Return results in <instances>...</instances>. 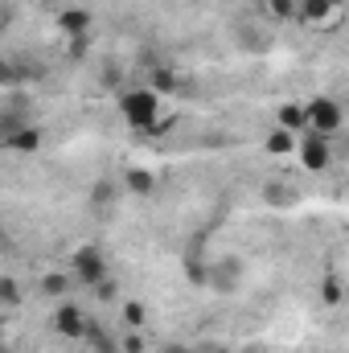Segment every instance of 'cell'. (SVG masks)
Masks as SVG:
<instances>
[{"mask_svg": "<svg viewBox=\"0 0 349 353\" xmlns=\"http://www.w3.org/2000/svg\"><path fill=\"white\" fill-rule=\"evenodd\" d=\"M263 148L271 152V157H283V152H292V148H300V140H296V132H288V128H275L267 140H263Z\"/></svg>", "mask_w": 349, "mask_h": 353, "instance_id": "30bf717a", "label": "cell"}, {"mask_svg": "<svg viewBox=\"0 0 349 353\" xmlns=\"http://www.w3.org/2000/svg\"><path fill=\"white\" fill-rule=\"evenodd\" d=\"M123 185H128L132 193H152V189H157V181H152L148 169H128V173H123Z\"/></svg>", "mask_w": 349, "mask_h": 353, "instance_id": "5bb4252c", "label": "cell"}, {"mask_svg": "<svg viewBox=\"0 0 349 353\" xmlns=\"http://www.w3.org/2000/svg\"><path fill=\"white\" fill-rule=\"evenodd\" d=\"M123 353H144V337H140V329H128V337L119 341Z\"/></svg>", "mask_w": 349, "mask_h": 353, "instance_id": "44dd1931", "label": "cell"}, {"mask_svg": "<svg viewBox=\"0 0 349 353\" xmlns=\"http://www.w3.org/2000/svg\"><path fill=\"white\" fill-rule=\"evenodd\" d=\"M4 148H8V152H37V148H41V128H33V123H25L21 132H12V136H4Z\"/></svg>", "mask_w": 349, "mask_h": 353, "instance_id": "8992f818", "label": "cell"}, {"mask_svg": "<svg viewBox=\"0 0 349 353\" xmlns=\"http://www.w3.org/2000/svg\"><path fill=\"white\" fill-rule=\"evenodd\" d=\"M275 119H279V128L300 132V128H308V107H300V103H283V107L275 111Z\"/></svg>", "mask_w": 349, "mask_h": 353, "instance_id": "ba28073f", "label": "cell"}, {"mask_svg": "<svg viewBox=\"0 0 349 353\" xmlns=\"http://www.w3.org/2000/svg\"><path fill=\"white\" fill-rule=\"evenodd\" d=\"M337 8V0H300V21H325Z\"/></svg>", "mask_w": 349, "mask_h": 353, "instance_id": "4fadbf2b", "label": "cell"}, {"mask_svg": "<svg viewBox=\"0 0 349 353\" xmlns=\"http://www.w3.org/2000/svg\"><path fill=\"white\" fill-rule=\"evenodd\" d=\"M90 201H94L99 210H107V205L115 201V189H111V181H99V185L90 189Z\"/></svg>", "mask_w": 349, "mask_h": 353, "instance_id": "ac0fdd59", "label": "cell"}, {"mask_svg": "<svg viewBox=\"0 0 349 353\" xmlns=\"http://www.w3.org/2000/svg\"><path fill=\"white\" fill-rule=\"evenodd\" d=\"M321 296H325V304H341V283L329 275V279L321 283Z\"/></svg>", "mask_w": 349, "mask_h": 353, "instance_id": "ffe728a7", "label": "cell"}, {"mask_svg": "<svg viewBox=\"0 0 349 353\" xmlns=\"http://www.w3.org/2000/svg\"><path fill=\"white\" fill-rule=\"evenodd\" d=\"M70 58H87V33L83 37H70Z\"/></svg>", "mask_w": 349, "mask_h": 353, "instance_id": "7402d4cb", "label": "cell"}, {"mask_svg": "<svg viewBox=\"0 0 349 353\" xmlns=\"http://www.w3.org/2000/svg\"><path fill=\"white\" fill-rule=\"evenodd\" d=\"M119 111H123L128 128L148 132V128H157V119H161V94L152 87H136L119 99Z\"/></svg>", "mask_w": 349, "mask_h": 353, "instance_id": "6da1fadb", "label": "cell"}, {"mask_svg": "<svg viewBox=\"0 0 349 353\" xmlns=\"http://www.w3.org/2000/svg\"><path fill=\"white\" fill-rule=\"evenodd\" d=\"M74 283H79V279H74V275H66V271H46L41 292H46V296H54V300H66V292H70Z\"/></svg>", "mask_w": 349, "mask_h": 353, "instance_id": "9c48e42d", "label": "cell"}, {"mask_svg": "<svg viewBox=\"0 0 349 353\" xmlns=\"http://www.w3.org/2000/svg\"><path fill=\"white\" fill-rule=\"evenodd\" d=\"M201 353H230V350H222V345H210V350H201Z\"/></svg>", "mask_w": 349, "mask_h": 353, "instance_id": "d4e9b609", "label": "cell"}, {"mask_svg": "<svg viewBox=\"0 0 349 353\" xmlns=\"http://www.w3.org/2000/svg\"><path fill=\"white\" fill-rule=\"evenodd\" d=\"M267 12L279 17V21H288V17H300V4L296 0H267Z\"/></svg>", "mask_w": 349, "mask_h": 353, "instance_id": "e0dca14e", "label": "cell"}, {"mask_svg": "<svg viewBox=\"0 0 349 353\" xmlns=\"http://www.w3.org/2000/svg\"><path fill=\"white\" fill-rule=\"evenodd\" d=\"M0 300H4V308H17V304H21V288H17V279H12V275H4V279H0Z\"/></svg>", "mask_w": 349, "mask_h": 353, "instance_id": "9a60e30c", "label": "cell"}, {"mask_svg": "<svg viewBox=\"0 0 349 353\" xmlns=\"http://www.w3.org/2000/svg\"><path fill=\"white\" fill-rule=\"evenodd\" d=\"M308 123L321 132V136H333L341 128V107L333 99H312L308 103Z\"/></svg>", "mask_w": 349, "mask_h": 353, "instance_id": "5b68a950", "label": "cell"}, {"mask_svg": "<svg viewBox=\"0 0 349 353\" xmlns=\"http://www.w3.org/2000/svg\"><path fill=\"white\" fill-rule=\"evenodd\" d=\"M87 345L94 353H123V345H115V337H111L103 325H90L87 329Z\"/></svg>", "mask_w": 349, "mask_h": 353, "instance_id": "8fae6325", "label": "cell"}, {"mask_svg": "<svg viewBox=\"0 0 349 353\" xmlns=\"http://www.w3.org/2000/svg\"><path fill=\"white\" fill-rule=\"evenodd\" d=\"M54 329L66 337V341H83L87 337V316H83V308L79 304H70V300H62L58 308H54Z\"/></svg>", "mask_w": 349, "mask_h": 353, "instance_id": "3957f363", "label": "cell"}, {"mask_svg": "<svg viewBox=\"0 0 349 353\" xmlns=\"http://www.w3.org/2000/svg\"><path fill=\"white\" fill-rule=\"evenodd\" d=\"M58 25H62L66 37H83V33L90 29V12L79 8V4H74V8H62V12H58Z\"/></svg>", "mask_w": 349, "mask_h": 353, "instance_id": "52a82bcc", "label": "cell"}, {"mask_svg": "<svg viewBox=\"0 0 349 353\" xmlns=\"http://www.w3.org/2000/svg\"><path fill=\"white\" fill-rule=\"evenodd\" d=\"M177 87H181V83H177L173 70H157V74H152V90H157V94H161V90H177Z\"/></svg>", "mask_w": 349, "mask_h": 353, "instance_id": "d6986e66", "label": "cell"}, {"mask_svg": "<svg viewBox=\"0 0 349 353\" xmlns=\"http://www.w3.org/2000/svg\"><path fill=\"white\" fill-rule=\"evenodd\" d=\"M70 275L79 279V283H87V288H99L103 279H107V255L87 243V247H79L74 255H70Z\"/></svg>", "mask_w": 349, "mask_h": 353, "instance_id": "7a4b0ae2", "label": "cell"}, {"mask_svg": "<svg viewBox=\"0 0 349 353\" xmlns=\"http://www.w3.org/2000/svg\"><path fill=\"white\" fill-rule=\"evenodd\" d=\"M94 296H99V300H115V283H111V275H107V279L94 288Z\"/></svg>", "mask_w": 349, "mask_h": 353, "instance_id": "603a6c76", "label": "cell"}, {"mask_svg": "<svg viewBox=\"0 0 349 353\" xmlns=\"http://www.w3.org/2000/svg\"><path fill=\"white\" fill-rule=\"evenodd\" d=\"M144 321H148V312H144V304H140V300L123 304V325H128V329H140Z\"/></svg>", "mask_w": 349, "mask_h": 353, "instance_id": "2e32d148", "label": "cell"}, {"mask_svg": "<svg viewBox=\"0 0 349 353\" xmlns=\"http://www.w3.org/2000/svg\"><path fill=\"white\" fill-rule=\"evenodd\" d=\"M300 165L308 169V173H325L329 169V161H333V152H329V136H321V132H312L308 140H300Z\"/></svg>", "mask_w": 349, "mask_h": 353, "instance_id": "277c9868", "label": "cell"}, {"mask_svg": "<svg viewBox=\"0 0 349 353\" xmlns=\"http://www.w3.org/2000/svg\"><path fill=\"white\" fill-rule=\"evenodd\" d=\"M263 201H271V205H296L300 201V193L296 189H288V185H263Z\"/></svg>", "mask_w": 349, "mask_h": 353, "instance_id": "7c38bea8", "label": "cell"}, {"mask_svg": "<svg viewBox=\"0 0 349 353\" xmlns=\"http://www.w3.org/2000/svg\"><path fill=\"white\" fill-rule=\"evenodd\" d=\"M161 353H189V350H185V345H177V341H165V350H161Z\"/></svg>", "mask_w": 349, "mask_h": 353, "instance_id": "cb8c5ba5", "label": "cell"}]
</instances>
